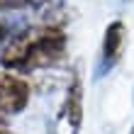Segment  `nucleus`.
Segmentation results:
<instances>
[{"label": "nucleus", "instance_id": "obj_9", "mask_svg": "<svg viewBox=\"0 0 134 134\" xmlns=\"http://www.w3.org/2000/svg\"><path fill=\"white\" fill-rule=\"evenodd\" d=\"M132 134H134V129H132Z\"/></svg>", "mask_w": 134, "mask_h": 134}, {"label": "nucleus", "instance_id": "obj_1", "mask_svg": "<svg viewBox=\"0 0 134 134\" xmlns=\"http://www.w3.org/2000/svg\"><path fill=\"white\" fill-rule=\"evenodd\" d=\"M68 37L61 27H32L10 39L0 54V64L12 73H32L64 61Z\"/></svg>", "mask_w": 134, "mask_h": 134}, {"label": "nucleus", "instance_id": "obj_6", "mask_svg": "<svg viewBox=\"0 0 134 134\" xmlns=\"http://www.w3.org/2000/svg\"><path fill=\"white\" fill-rule=\"evenodd\" d=\"M7 37H10V27H7L5 22H0V44H3Z\"/></svg>", "mask_w": 134, "mask_h": 134}, {"label": "nucleus", "instance_id": "obj_5", "mask_svg": "<svg viewBox=\"0 0 134 134\" xmlns=\"http://www.w3.org/2000/svg\"><path fill=\"white\" fill-rule=\"evenodd\" d=\"M46 0H0V12H12V10H27V7H39Z\"/></svg>", "mask_w": 134, "mask_h": 134}, {"label": "nucleus", "instance_id": "obj_8", "mask_svg": "<svg viewBox=\"0 0 134 134\" xmlns=\"http://www.w3.org/2000/svg\"><path fill=\"white\" fill-rule=\"evenodd\" d=\"M0 134H12V132H7V129H3V127H0Z\"/></svg>", "mask_w": 134, "mask_h": 134}, {"label": "nucleus", "instance_id": "obj_2", "mask_svg": "<svg viewBox=\"0 0 134 134\" xmlns=\"http://www.w3.org/2000/svg\"><path fill=\"white\" fill-rule=\"evenodd\" d=\"M32 88L20 73L12 71H0V110L5 115H17L27 107Z\"/></svg>", "mask_w": 134, "mask_h": 134}, {"label": "nucleus", "instance_id": "obj_3", "mask_svg": "<svg viewBox=\"0 0 134 134\" xmlns=\"http://www.w3.org/2000/svg\"><path fill=\"white\" fill-rule=\"evenodd\" d=\"M124 44H127V27L122 20H115L105 27V37H102V68H112L124 54Z\"/></svg>", "mask_w": 134, "mask_h": 134}, {"label": "nucleus", "instance_id": "obj_7", "mask_svg": "<svg viewBox=\"0 0 134 134\" xmlns=\"http://www.w3.org/2000/svg\"><path fill=\"white\" fill-rule=\"evenodd\" d=\"M3 124H5V112L0 110V127H3Z\"/></svg>", "mask_w": 134, "mask_h": 134}, {"label": "nucleus", "instance_id": "obj_4", "mask_svg": "<svg viewBox=\"0 0 134 134\" xmlns=\"http://www.w3.org/2000/svg\"><path fill=\"white\" fill-rule=\"evenodd\" d=\"M61 115H64L71 134H78L81 122H83V81H81V71H76L73 78H71V85H68L66 102H64Z\"/></svg>", "mask_w": 134, "mask_h": 134}]
</instances>
